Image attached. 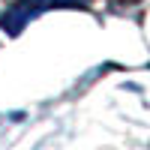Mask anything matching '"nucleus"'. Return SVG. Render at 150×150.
Returning <instances> with one entry per match:
<instances>
[{"label":"nucleus","instance_id":"1","mask_svg":"<svg viewBox=\"0 0 150 150\" xmlns=\"http://www.w3.org/2000/svg\"><path fill=\"white\" fill-rule=\"evenodd\" d=\"M27 6H33V12L39 15V12L51 9V6H87L90 0H24Z\"/></svg>","mask_w":150,"mask_h":150}]
</instances>
